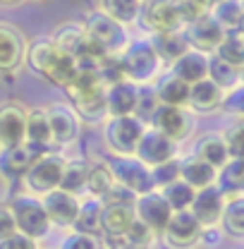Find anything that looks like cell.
Segmentation results:
<instances>
[{
  "mask_svg": "<svg viewBox=\"0 0 244 249\" xmlns=\"http://www.w3.org/2000/svg\"><path fill=\"white\" fill-rule=\"evenodd\" d=\"M223 209H225V196L218 187H206V189H199L194 194V201L189 206L192 216L196 218L204 225H215L220 216H223Z\"/></svg>",
  "mask_w": 244,
  "mask_h": 249,
  "instance_id": "19",
  "label": "cell"
},
{
  "mask_svg": "<svg viewBox=\"0 0 244 249\" xmlns=\"http://www.w3.org/2000/svg\"><path fill=\"white\" fill-rule=\"evenodd\" d=\"M223 103H225L232 113H240V118H244V87L242 89H237L230 98H225Z\"/></svg>",
  "mask_w": 244,
  "mask_h": 249,
  "instance_id": "46",
  "label": "cell"
},
{
  "mask_svg": "<svg viewBox=\"0 0 244 249\" xmlns=\"http://www.w3.org/2000/svg\"><path fill=\"white\" fill-rule=\"evenodd\" d=\"M12 216H15V223H17V232L27 235L31 240H41L48 235L51 230V218L43 209V201L38 196H17L10 206Z\"/></svg>",
  "mask_w": 244,
  "mask_h": 249,
  "instance_id": "5",
  "label": "cell"
},
{
  "mask_svg": "<svg viewBox=\"0 0 244 249\" xmlns=\"http://www.w3.org/2000/svg\"><path fill=\"white\" fill-rule=\"evenodd\" d=\"M17 2H22V0H0V5H17Z\"/></svg>",
  "mask_w": 244,
  "mask_h": 249,
  "instance_id": "47",
  "label": "cell"
},
{
  "mask_svg": "<svg viewBox=\"0 0 244 249\" xmlns=\"http://www.w3.org/2000/svg\"><path fill=\"white\" fill-rule=\"evenodd\" d=\"M223 101H225V98H223V89L215 87L209 77L189 87L187 106L194 108L196 113H211V110H215L218 106H223Z\"/></svg>",
  "mask_w": 244,
  "mask_h": 249,
  "instance_id": "23",
  "label": "cell"
},
{
  "mask_svg": "<svg viewBox=\"0 0 244 249\" xmlns=\"http://www.w3.org/2000/svg\"><path fill=\"white\" fill-rule=\"evenodd\" d=\"M17 232V223L10 209H0V245Z\"/></svg>",
  "mask_w": 244,
  "mask_h": 249,
  "instance_id": "44",
  "label": "cell"
},
{
  "mask_svg": "<svg viewBox=\"0 0 244 249\" xmlns=\"http://www.w3.org/2000/svg\"><path fill=\"white\" fill-rule=\"evenodd\" d=\"M151 46L156 51V55L160 58V62L168 60V62H175L180 60L184 53L189 51V43L184 38L182 31H170V34H153L151 38Z\"/></svg>",
  "mask_w": 244,
  "mask_h": 249,
  "instance_id": "24",
  "label": "cell"
},
{
  "mask_svg": "<svg viewBox=\"0 0 244 249\" xmlns=\"http://www.w3.org/2000/svg\"><path fill=\"white\" fill-rule=\"evenodd\" d=\"M137 220L132 204H115L105 201L101 211V232H105L108 240H118L127 232V228Z\"/></svg>",
  "mask_w": 244,
  "mask_h": 249,
  "instance_id": "21",
  "label": "cell"
},
{
  "mask_svg": "<svg viewBox=\"0 0 244 249\" xmlns=\"http://www.w3.org/2000/svg\"><path fill=\"white\" fill-rule=\"evenodd\" d=\"M87 173H89V165H87V163H82V160L67 163L58 189H62V192H67V194H74V196H77L79 192H84V189H87Z\"/></svg>",
  "mask_w": 244,
  "mask_h": 249,
  "instance_id": "38",
  "label": "cell"
},
{
  "mask_svg": "<svg viewBox=\"0 0 244 249\" xmlns=\"http://www.w3.org/2000/svg\"><path fill=\"white\" fill-rule=\"evenodd\" d=\"M120 67L124 72V79L132 84H146L160 70V58L156 55L151 41H129L127 48L120 55Z\"/></svg>",
  "mask_w": 244,
  "mask_h": 249,
  "instance_id": "2",
  "label": "cell"
},
{
  "mask_svg": "<svg viewBox=\"0 0 244 249\" xmlns=\"http://www.w3.org/2000/svg\"><path fill=\"white\" fill-rule=\"evenodd\" d=\"M60 249H98V242L96 237H89V235H82V232H72L62 240Z\"/></svg>",
  "mask_w": 244,
  "mask_h": 249,
  "instance_id": "43",
  "label": "cell"
},
{
  "mask_svg": "<svg viewBox=\"0 0 244 249\" xmlns=\"http://www.w3.org/2000/svg\"><path fill=\"white\" fill-rule=\"evenodd\" d=\"M163 235H165L168 245L184 249V247H192L194 242L201 240L204 228H201V223L196 218L192 216L189 209H184V211H173L168 225L163 228Z\"/></svg>",
  "mask_w": 244,
  "mask_h": 249,
  "instance_id": "12",
  "label": "cell"
},
{
  "mask_svg": "<svg viewBox=\"0 0 244 249\" xmlns=\"http://www.w3.org/2000/svg\"><path fill=\"white\" fill-rule=\"evenodd\" d=\"M134 156L141 163H146L149 168H156V165L175 158V142H170L168 137H163L160 132H156L153 127H149V129H144Z\"/></svg>",
  "mask_w": 244,
  "mask_h": 249,
  "instance_id": "14",
  "label": "cell"
},
{
  "mask_svg": "<svg viewBox=\"0 0 244 249\" xmlns=\"http://www.w3.org/2000/svg\"><path fill=\"white\" fill-rule=\"evenodd\" d=\"M0 249H38L36 247V240H31L27 235H22V232H15L10 240H5Z\"/></svg>",
  "mask_w": 244,
  "mask_h": 249,
  "instance_id": "45",
  "label": "cell"
},
{
  "mask_svg": "<svg viewBox=\"0 0 244 249\" xmlns=\"http://www.w3.org/2000/svg\"><path fill=\"white\" fill-rule=\"evenodd\" d=\"M27 62L36 74L62 89H67L77 74V60L58 48L53 36H41L31 41L27 46Z\"/></svg>",
  "mask_w": 244,
  "mask_h": 249,
  "instance_id": "1",
  "label": "cell"
},
{
  "mask_svg": "<svg viewBox=\"0 0 244 249\" xmlns=\"http://www.w3.org/2000/svg\"><path fill=\"white\" fill-rule=\"evenodd\" d=\"M173 74L177 79H182L184 84H189V87L206 79L209 77V55L189 48L180 60L173 62Z\"/></svg>",
  "mask_w": 244,
  "mask_h": 249,
  "instance_id": "22",
  "label": "cell"
},
{
  "mask_svg": "<svg viewBox=\"0 0 244 249\" xmlns=\"http://www.w3.org/2000/svg\"><path fill=\"white\" fill-rule=\"evenodd\" d=\"M46 154V149L34 146L29 142H22L17 146L0 149V173L5 178H24L27 170L36 163V158Z\"/></svg>",
  "mask_w": 244,
  "mask_h": 249,
  "instance_id": "13",
  "label": "cell"
},
{
  "mask_svg": "<svg viewBox=\"0 0 244 249\" xmlns=\"http://www.w3.org/2000/svg\"><path fill=\"white\" fill-rule=\"evenodd\" d=\"M84 29L89 34V38L105 55H120L129 43V34L124 29V24L115 22L113 17H108L103 10H93V12L87 15Z\"/></svg>",
  "mask_w": 244,
  "mask_h": 249,
  "instance_id": "3",
  "label": "cell"
},
{
  "mask_svg": "<svg viewBox=\"0 0 244 249\" xmlns=\"http://www.w3.org/2000/svg\"><path fill=\"white\" fill-rule=\"evenodd\" d=\"M41 201H43V209H46L48 218H51V225H60V228L74 225V218L79 213V199L74 194H67L62 189H53Z\"/></svg>",
  "mask_w": 244,
  "mask_h": 249,
  "instance_id": "18",
  "label": "cell"
},
{
  "mask_svg": "<svg viewBox=\"0 0 244 249\" xmlns=\"http://www.w3.org/2000/svg\"><path fill=\"white\" fill-rule=\"evenodd\" d=\"M220 192H244V158H230L218 175Z\"/></svg>",
  "mask_w": 244,
  "mask_h": 249,
  "instance_id": "37",
  "label": "cell"
},
{
  "mask_svg": "<svg viewBox=\"0 0 244 249\" xmlns=\"http://www.w3.org/2000/svg\"><path fill=\"white\" fill-rule=\"evenodd\" d=\"M48 113V123H51V134H53V144L58 146H67L74 144L82 134V120L74 113L72 106L65 103H55L51 108H46Z\"/></svg>",
  "mask_w": 244,
  "mask_h": 249,
  "instance_id": "10",
  "label": "cell"
},
{
  "mask_svg": "<svg viewBox=\"0 0 244 249\" xmlns=\"http://www.w3.org/2000/svg\"><path fill=\"white\" fill-rule=\"evenodd\" d=\"M0 149H2V146H0Z\"/></svg>",
  "mask_w": 244,
  "mask_h": 249,
  "instance_id": "52",
  "label": "cell"
},
{
  "mask_svg": "<svg viewBox=\"0 0 244 249\" xmlns=\"http://www.w3.org/2000/svg\"><path fill=\"white\" fill-rule=\"evenodd\" d=\"M141 27L151 34H170V31H182L184 22L175 7V0H149L141 5L139 12Z\"/></svg>",
  "mask_w": 244,
  "mask_h": 249,
  "instance_id": "8",
  "label": "cell"
},
{
  "mask_svg": "<svg viewBox=\"0 0 244 249\" xmlns=\"http://www.w3.org/2000/svg\"><path fill=\"white\" fill-rule=\"evenodd\" d=\"M196 158H201V160L209 163L211 168L220 170V168L230 160V154H227V149H225L223 137H218V134H206V137H201L199 144H196Z\"/></svg>",
  "mask_w": 244,
  "mask_h": 249,
  "instance_id": "29",
  "label": "cell"
},
{
  "mask_svg": "<svg viewBox=\"0 0 244 249\" xmlns=\"http://www.w3.org/2000/svg\"><path fill=\"white\" fill-rule=\"evenodd\" d=\"M153 237H156V232H153L149 225H144L141 220H134V223L127 228V232H124L122 237H118V240H108V242H113V245L124 247V249H146L153 242Z\"/></svg>",
  "mask_w": 244,
  "mask_h": 249,
  "instance_id": "35",
  "label": "cell"
},
{
  "mask_svg": "<svg viewBox=\"0 0 244 249\" xmlns=\"http://www.w3.org/2000/svg\"><path fill=\"white\" fill-rule=\"evenodd\" d=\"M27 142V110L17 103L0 106V146H17Z\"/></svg>",
  "mask_w": 244,
  "mask_h": 249,
  "instance_id": "16",
  "label": "cell"
},
{
  "mask_svg": "<svg viewBox=\"0 0 244 249\" xmlns=\"http://www.w3.org/2000/svg\"><path fill=\"white\" fill-rule=\"evenodd\" d=\"M180 178L189 187H194L196 192L199 189H206V187H213V182L218 180V170L211 168L209 163H204L201 158H189L180 163Z\"/></svg>",
  "mask_w": 244,
  "mask_h": 249,
  "instance_id": "25",
  "label": "cell"
},
{
  "mask_svg": "<svg viewBox=\"0 0 244 249\" xmlns=\"http://www.w3.org/2000/svg\"><path fill=\"white\" fill-rule=\"evenodd\" d=\"M141 2H149V0H141Z\"/></svg>",
  "mask_w": 244,
  "mask_h": 249,
  "instance_id": "51",
  "label": "cell"
},
{
  "mask_svg": "<svg viewBox=\"0 0 244 249\" xmlns=\"http://www.w3.org/2000/svg\"><path fill=\"white\" fill-rule=\"evenodd\" d=\"M182 34L189 43L192 51H199V53H211L220 46V41L225 38V29L211 17V12L206 17H199L189 24L182 27Z\"/></svg>",
  "mask_w": 244,
  "mask_h": 249,
  "instance_id": "9",
  "label": "cell"
},
{
  "mask_svg": "<svg viewBox=\"0 0 244 249\" xmlns=\"http://www.w3.org/2000/svg\"><path fill=\"white\" fill-rule=\"evenodd\" d=\"M146 124L137 115H120L105 123V144L118 156H134Z\"/></svg>",
  "mask_w": 244,
  "mask_h": 249,
  "instance_id": "7",
  "label": "cell"
},
{
  "mask_svg": "<svg viewBox=\"0 0 244 249\" xmlns=\"http://www.w3.org/2000/svg\"><path fill=\"white\" fill-rule=\"evenodd\" d=\"M211 17L225 31H235L244 17L242 0H220V2H215L211 7Z\"/></svg>",
  "mask_w": 244,
  "mask_h": 249,
  "instance_id": "33",
  "label": "cell"
},
{
  "mask_svg": "<svg viewBox=\"0 0 244 249\" xmlns=\"http://www.w3.org/2000/svg\"><path fill=\"white\" fill-rule=\"evenodd\" d=\"M115 187V180H113V173L108 168V163H91L89 165V173H87V189L93 199H105L110 194V189Z\"/></svg>",
  "mask_w": 244,
  "mask_h": 249,
  "instance_id": "30",
  "label": "cell"
},
{
  "mask_svg": "<svg viewBox=\"0 0 244 249\" xmlns=\"http://www.w3.org/2000/svg\"><path fill=\"white\" fill-rule=\"evenodd\" d=\"M141 5V0H101V10L124 27L139 19Z\"/></svg>",
  "mask_w": 244,
  "mask_h": 249,
  "instance_id": "32",
  "label": "cell"
},
{
  "mask_svg": "<svg viewBox=\"0 0 244 249\" xmlns=\"http://www.w3.org/2000/svg\"><path fill=\"white\" fill-rule=\"evenodd\" d=\"M209 2H211V7H213V5H215V2H220V0H209Z\"/></svg>",
  "mask_w": 244,
  "mask_h": 249,
  "instance_id": "50",
  "label": "cell"
},
{
  "mask_svg": "<svg viewBox=\"0 0 244 249\" xmlns=\"http://www.w3.org/2000/svg\"><path fill=\"white\" fill-rule=\"evenodd\" d=\"M175 7L180 12L184 24L199 19V17H206L211 12V2L209 0H175Z\"/></svg>",
  "mask_w": 244,
  "mask_h": 249,
  "instance_id": "41",
  "label": "cell"
},
{
  "mask_svg": "<svg viewBox=\"0 0 244 249\" xmlns=\"http://www.w3.org/2000/svg\"><path fill=\"white\" fill-rule=\"evenodd\" d=\"M220 223L230 237H244V196H235L225 201Z\"/></svg>",
  "mask_w": 244,
  "mask_h": 249,
  "instance_id": "34",
  "label": "cell"
},
{
  "mask_svg": "<svg viewBox=\"0 0 244 249\" xmlns=\"http://www.w3.org/2000/svg\"><path fill=\"white\" fill-rule=\"evenodd\" d=\"M223 142L230 158H244V118H240L237 123H232L225 129Z\"/></svg>",
  "mask_w": 244,
  "mask_h": 249,
  "instance_id": "40",
  "label": "cell"
},
{
  "mask_svg": "<svg viewBox=\"0 0 244 249\" xmlns=\"http://www.w3.org/2000/svg\"><path fill=\"white\" fill-rule=\"evenodd\" d=\"M108 168L113 173L115 185L129 189L137 196L156 189L151 180V168L146 163H141L137 156H113L108 160Z\"/></svg>",
  "mask_w": 244,
  "mask_h": 249,
  "instance_id": "6",
  "label": "cell"
},
{
  "mask_svg": "<svg viewBox=\"0 0 244 249\" xmlns=\"http://www.w3.org/2000/svg\"><path fill=\"white\" fill-rule=\"evenodd\" d=\"M137 101H139V87L127 82V79L105 87V110H108V118L134 115Z\"/></svg>",
  "mask_w": 244,
  "mask_h": 249,
  "instance_id": "20",
  "label": "cell"
},
{
  "mask_svg": "<svg viewBox=\"0 0 244 249\" xmlns=\"http://www.w3.org/2000/svg\"><path fill=\"white\" fill-rule=\"evenodd\" d=\"M101 211H103V201L101 199H87L84 204H79V213L74 218V232L96 237L101 232Z\"/></svg>",
  "mask_w": 244,
  "mask_h": 249,
  "instance_id": "27",
  "label": "cell"
},
{
  "mask_svg": "<svg viewBox=\"0 0 244 249\" xmlns=\"http://www.w3.org/2000/svg\"><path fill=\"white\" fill-rule=\"evenodd\" d=\"M215 58H220L223 62L242 70L244 67V38L240 36V31H225V38L220 41V46L215 48Z\"/></svg>",
  "mask_w": 244,
  "mask_h": 249,
  "instance_id": "31",
  "label": "cell"
},
{
  "mask_svg": "<svg viewBox=\"0 0 244 249\" xmlns=\"http://www.w3.org/2000/svg\"><path fill=\"white\" fill-rule=\"evenodd\" d=\"M209 79L213 82L215 87H220L223 91L225 89H235L237 82H240V70L223 62L220 58H209Z\"/></svg>",
  "mask_w": 244,
  "mask_h": 249,
  "instance_id": "39",
  "label": "cell"
},
{
  "mask_svg": "<svg viewBox=\"0 0 244 249\" xmlns=\"http://www.w3.org/2000/svg\"><path fill=\"white\" fill-rule=\"evenodd\" d=\"M27 142L34 146H41V149H48L53 144L48 113L43 108H36V110L27 113Z\"/></svg>",
  "mask_w": 244,
  "mask_h": 249,
  "instance_id": "28",
  "label": "cell"
},
{
  "mask_svg": "<svg viewBox=\"0 0 244 249\" xmlns=\"http://www.w3.org/2000/svg\"><path fill=\"white\" fill-rule=\"evenodd\" d=\"M98 249H124V247H118V245H113V242H108L105 247H98Z\"/></svg>",
  "mask_w": 244,
  "mask_h": 249,
  "instance_id": "48",
  "label": "cell"
},
{
  "mask_svg": "<svg viewBox=\"0 0 244 249\" xmlns=\"http://www.w3.org/2000/svg\"><path fill=\"white\" fill-rule=\"evenodd\" d=\"M153 129L168 137L170 142H180L192 132V120L182 108L175 106H158V110L151 115Z\"/></svg>",
  "mask_w": 244,
  "mask_h": 249,
  "instance_id": "17",
  "label": "cell"
},
{
  "mask_svg": "<svg viewBox=\"0 0 244 249\" xmlns=\"http://www.w3.org/2000/svg\"><path fill=\"white\" fill-rule=\"evenodd\" d=\"M160 194H163V199L168 201V206H170L173 211H184V209H189V206H192L196 189H194V187H189L182 178H180V180L170 182L168 187H163V189H160Z\"/></svg>",
  "mask_w": 244,
  "mask_h": 249,
  "instance_id": "36",
  "label": "cell"
},
{
  "mask_svg": "<svg viewBox=\"0 0 244 249\" xmlns=\"http://www.w3.org/2000/svg\"><path fill=\"white\" fill-rule=\"evenodd\" d=\"M156 98L160 101V106H175V108H182L187 106V98H189V84H184L182 79H177L173 72L160 77L158 84H156Z\"/></svg>",
  "mask_w": 244,
  "mask_h": 249,
  "instance_id": "26",
  "label": "cell"
},
{
  "mask_svg": "<svg viewBox=\"0 0 244 249\" xmlns=\"http://www.w3.org/2000/svg\"><path fill=\"white\" fill-rule=\"evenodd\" d=\"M134 216L137 220H141L144 225H149L153 232H163V228L168 225V220L173 216V209L168 206V201L163 199L160 192H146V194H139L134 199Z\"/></svg>",
  "mask_w": 244,
  "mask_h": 249,
  "instance_id": "11",
  "label": "cell"
},
{
  "mask_svg": "<svg viewBox=\"0 0 244 249\" xmlns=\"http://www.w3.org/2000/svg\"><path fill=\"white\" fill-rule=\"evenodd\" d=\"M27 60V41L22 31L0 22V72H15Z\"/></svg>",
  "mask_w": 244,
  "mask_h": 249,
  "instance_id": "15",
  "label": "cell"
},
{
  "mask_svg": "<svg viewBox=\"0 0 244 249\" xmlns=\"http://www.w3.org/2000/svg\"><path fill=\"white\" fill-rule=\"evenodd\" d=\"M237 31H240V36L244 38V17H242V22H240V27H237Z\"/></svg>",
  "mask_w": 244,
  "mask_h": 249,
  "instance_id": "49",
  "label": "cell"
},
{
  "mask_svg": "<svg viewBox=\"0 0 244 249\" xmlns=\"http://www.w3.org/2000/svg\"><path fill=\"white\" fill-rule=\"evenodd\" d=\"M151 180H153V187H168L170 182L180 180V160L173 158V160H165L160 165L151 168Z\"/></svg>",
  "mask_w": 244,
  "mask_h": 249,
  "instance_id": "42",
  "label": "cell"
},
{
  "mask_svg": "<svg viewBox=\"0 0 244 249\" xmlns=\"http://www.w3.org/2000/svg\"><path fill=\"white\" fill-rule=\"evenodd\" d=\"M65 165L67 160L58 154H41L36 158V163L27 170V175L22 178L24 180V189L29 192L31 196H38V194H51L53 189L60 187L62 173H65Z\"/></svg>",
  "mask_w": 244,
  "mask_h": 249,
  "instance_id": "4",
  "label": "cell"
}]
</instances>
